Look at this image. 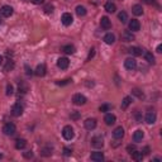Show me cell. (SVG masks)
I'll return each instance as SVG.
<instances>
[{"label":"cell","instance_id":"6da1fadb","mask_svg":"<svg viewBox=\"0 0 162 162\" xmlns=\"http://www.w3.org/2000/svg\"><path fill=\"white\" fill-rule=\"evenodd\" d=\"M62 136L66 141H71L72 138L75 137V132H74V128L71 125H66L62 129Z\"/></svg>","mask_w":162,"mask_h":162},{"label":"cell","instance_id":"7a4b0ae2","mask_svg":"<svg viewBox=\"0 0 162 162\" xmlns=\"http://www.w3.org/2000/svg\"><path fill=\"white\" fill-rule=\"evenodd\" d=\"M3 132H4V134L5 136H13L15 134V132H17V127H15V124L14 123H5L4 124V127H3Z\"/></svg>","mask_w":162,"mask_h":162},{"label":"cell","instance_id":"3957f363","mask_svg":"<svg viewBox=\"0 0 162 162\" xmlns=\"http://www.w3.org/2000/svg\"><path fill=\"white\" fill-rule=\"evenodd\" d=\"M72 101L75 105H84V104H86L87 99L85 95H82V94H75L72 98Z\"/></svg>","mask_w":162,"mask_h":162},{"label":"cell","instance_id":"277c9868","mask_svg":"<svg viewBox=\"0 0 162 162\" xmlns=\"http://www.w3.org/2000/svg\"><path fill=\"white\" fill-rule=\"evenodd\" d=\"M61 23L63 26H66V27H69V26L72 24V23H74V18H72V15H71V13H63L62 17H61Z\"/></svg>","mask_w":162,"mask_h":162},{"label":"cell","instance_id":"5b68a950","mask_svg":"<svg viewBox=\"0 0 162 162\" xmlns=\"http://www.w3.org/2000/svg\"><path fill=\"white\" fill-rule=\"evenodd\" d=\"M124 67L127 69V70H129V71H133L137 67V61H136L133 57H129V58H127L124 61Z\"/></svg>","mask_w":162,"mask_h":162},{"label":"cell","instance_id":"8992f818","mask_svg":"<svg viewBox=\"0 0 162 162\" xmlns=\"http://www.w3.org/2000/svg\"><path fill=\"white\" fill-rule=\"evenodd\" d=\"M23 105H20V103H15L13 106H11V115L14 117H20L23 114Z\"/></svg>","mask_w":162,"mask_h":162},{"label":"cell","instance_id":"52a82bcc","mask_svg":"<svg viewBox=\"0 0 162 162\" xmlns=\"http://www.w3.org/2000/svg\"><path fill=\"white\" fill-rule=\"evenodd\" d=\"M91 146H93L94 148H103V146H104L103 138H101L100 136L93 137V138H91Z\"/></svg>","mask_w":162,"mask_h":162},{"label":"cell","instance_id":"ba28073f","mask_svg":"<svg viewBox=\"0 0 162 162\" xmlns=\"http://www.w3.org/2000/svg\"><path fill=\"white\" fill-rule=\"evenodd\" d=\"M0 13H2V15L4 18H9V17L13 15L14 10H13V8H11L10 5H4V7H2V9H0Z\"/></svg>","mask_w":162,"mask_h":162},{"label":"cell","instance_id":"9c48e42d","mask_svg":"<svg viewBox=\"0 0 162 162\" xmlns=\"http://www.w3.org/2000/svg\"><path fill=\"white\" fill-rule=\"evenodd\" d=\"M57 66H58V69H61V70H66L70 66V61H69V58H66V57H60L57 60Z\"/></svg>","mask_w":162,"mask_h":162},{"label":"cell","instance_id":"30bf717a","mask_svg":"<svg viewBox=\"0 0 162 162\" xmlns=\"http://www.w3.org/2000/svg\"><path fill=\"white\" fill-rule=\"evenodd\" d=\"M84 125H85V128L87 130H93L95 129V127H96V119L94 118H87L85 122H84Z\"/></svg>","mask_w":162,"mask_h":162},{"label":"cell","instance_id":"8fae6325","mask_svg":"<svg viewBox=\"0 0 162 162\" xmlns=\"http://www.w3.org/2000/svg\"><path fill=\"white\" fill-rule=\"evenodd\" d=\"M46 71H47L46 65H44V63H41V65L37 66V69L34 70V74H35V76L42 77V76H44V75H46Z\"/></svg>","mask_w":162,"mask_h":162},{"label":"cell","instance_id":"7c38bea8","mask_svg":"<svg viewBox=\"0 0 162 162\" xmlns=\"http://www.w3.org/2000/svg\"><path fill=\"white\" fill-rule=\"evenodd\" d=\"M100 26H101V28H103V29L108 31V29H110V27H112V22H110V19L108 17H101Z\"/></svg>","mask_w":162,"mask_h":162},{"label":"cell","instance_id":"4fadbf2b","mask_svg":"<svg viewBox=\"0 0 162 162\" xmlns=\"http://www.w3.org/2000/svg\"><path fill=\"white\" fill-rule=\"evenodd\" d=\"M146 123L147 124H154L156 123V119H157V115H156L154 112H148L146 114Z\"/></svg>","mask_w":162,"mask_h":162},{"label":"cell","instance_id":"5bb4252c","mask_svg":"<svg viewBox=\"0 0 162 162\" xmlns=\"http://www.w3.org/2000/svg\"><path fill=\"white\" fill-rule=\"evenodd\" d=\"M129 29L132 32H138L141 29V23L139 20H137V19H132L129 22Z\"/></svg>","mask_w":162,"mask_h":162},{"label":"cell","instance_id":"9a60e30c","mask_svg":"<svg viewBox=\"0 0 162 162\" xmlns=\"http://www.w3.org/2000/svg\"><path fill=\"white\" fill-rule=\"evenodd\" d=\"M115 121H117V118H115V115H114V114H112V113H106V114H105L104 122H105L106 125H113L114 123H115Z\"/></svg>","mask_w":162,"mask_h":162},{"label":"cell","instance_id":"2e32d148","mask_svg":"<svg viewBox=\"0 0 162 162\" xmlns=\"http://www.w3.org/2000/svg\"><path fill=\"white\" fill-rule=\"evenodd\" d=\"M143 137H145V133H143V130L137 129L134 133H133V141H134L136 143H139V142H142Z\"/></svg>","mask_w":162,"mask_h":162},{"label":"cell","instance_id":"e0dca14e","mask_svg":"<svg viewBox=\"0 0 162 162\" xmlns=\"http://www.w3.org/2000/svg\"><path fill=\"white\" fill-rule=\"evenodd\" d=\"M113 137L115 138V139H122L124 137V129L122 127H117L113 132Z\"/></svg>","mask_w":162,"mask_h":162},{"label":"cell","instance_id":"ac0fdd59","mask_svg":"<svg viewBox=\"0 0 162 162\" xmlns=\"http://www.w3.org/2000/svg\"><path fill=\"white\" fill-rule=\"evenodd\" d=\"M90 158L95 162H101V161H104V154H103V152H93Z\"/></svg>","mask_w":162,"mask_h":162},{"label":"cell","instance_id":"d6986e66","mask_svg":"<svg viewBox=\"0 0 162 162\" xmlns=\"http://www.w3.org/2000/svg\"><path fill=\"white\" fill-rule=\"evenodd\" d=\"M122 39L124 42H130V41L134 39V35H133V33H132L130 31H124L123 34H122Z\"/></svg>","mask_w":162,"mask_h":162},{"label":"cell","instance_id":"ffe728a7","mask_svg":"<svg viewBox=\"0 0 162 162\" xmlns=\"http://www.w3.org/2000/svg\"><path fill=\"white\" fill-rule=\"evenodd\" d=\"M104 8H105V10L108 11V13H115V10H117V5L114 4L113 2H106Z\"/></svg>","mask_w":162,"mask_h":162},{"label":"cell","instance_id":"44dd1931","mask_svg":"<svg viewBox=\"0 0 162 162\" xmlns=\"http://www.w3.org/2000/svg\"><path fill=\"white\" fill-rule=\"evenodd\" d=\"M132 13H133L134 15H137V17L142 15V14H143V8H142V5H139V4L133 5V7H132Z\"/></svg>","mask_w":162,"mask_h":162},{"label":"cell","instance_id":"7402d4cb","mask_svg":"<svg viewBox=\"0 0 162 162\" xmlns=\"http://www.w3.org/2000/svg\"><path fill=\"white\" fill-rule=\"evenodd\" d=\"M104 42L106 44H113L114 42H115V35H114L113 33H106L104 35Z\"/></svg>","mask_w":162,"mask_h":162},{"label":"cell","instance_id":"603a6c76","mask_svg":"<svg viewBox=\"0 0 162 162\" xmlns=\"http://www.w3.org/2000/svg\"><path fill=\"white\" fill-rule=\"evenodd\" d=\"M62 51L66 53V55H72V53H75L76 48H75V46L72 44H66L62 47Z\"/></svg>","mask_w":162,"mask_h":162},{"label":"cell","instance_id":"cb8c5ba5","mask_svg":"<svg viewBox=\"0 0 162 162\" xmlns=\"http://www.w3.org/2000/svg\"><path fill=\"white\" fill-rule=\"evenodd\" d=\"M130 154H132V158H133L134 161H137V162L142 161V160H143V157H145V154H143L141 151H133Z\"/></svg>","mask_w":162,"mask_h":162},{"label":"cell","instance_id":"d4e9b609","mask_svg":"<svg viewBox=\"0 0 162 162\" xmlns=\"http://www.w3.org/2000/svg\"><path fill=\"white\" fill-rule=\"evenodd\" d=\"M26 146H27V141L24 139V138L17 139V142H15V148L17 149H23V148H26Z\"/></svg>","mask_w":162,"mask_h":162},{"label":"cell","instance_id":"484cf974","mask_svg":"<svg viewBox=\"0 0 162 162\" xmlns=\"http://www.w3.org/2000/svg\"><path fill=\"white\" fill-rule=\"evenodd\" d=\"M128 52L130 53L132 56H141L143 51L139 48V47H130V48L128 50Z\"/></svg>","mask_w":162,"mask_h":162},{"label":"cell","instance_id":"4316f807","mask_svg":"<svg viewBox=\"0 0 162 162\" xmlns=\"http://www.w3.org/2000/svg\"><path fill=\"white\" fill-rule=\"evenodd\" d=\"M143 53V56H145V60L147 62H149V63H154V56L152 55L151 52H148V51H146V52H142Z\"/></svg>","mask_w":162,"mask_h":162},{"label":"cell","instance_id":"83f0119b","mask_svg":"<svg viewBox=\"0 0 162 162\" xmlns=\"http://www.w3.org/2000/svg\"><path fill=\"white\" fill-rule=\"evenodd\" d=\"M75 10H76V14L79 15V17H85L86 13H87V11H86V8H85V7H82V5H77Z\"/></svg>","mask_w":162,"mask_h":162},{"label":"cell","instance_id":"f1b7e54d","mask_svg":"<svg viewBox=\"0 0 162 162\" xmlns=\"http://www.w3.org/2000/svg\"><path fill=\"white\" fill-rule=\"evenodd\" d=\"M130 103H132V98L130 96H125L124 99H123V101H122V109H127V108L130 105Z\"/></svg>","mask_w":162,"mask_h":162},{"label":"cell","instance_id":"f546056e","mask_svg":"<svg viewBox=\"0 0 162 162\" xmlns=\"http://www.w3.org/2000/svg\"><path fill=\"white\" fill-rule=\"evenodd\" d=\"M118 19L121 20L122 23H127V20H128V14L125 13V11H121V13L118 14Z\"/></svg>","mask_w":162,"mask_h":162},{"label":"cell","instance_id":"4dcf8cb0","mask_svg":"<svg viewBox=\"0 0 162 162\" xmlns=\"http://www.w3.org/2000/svg\"><path fill=\"white\" fill-rule=\"evenodd\" d=\"M13 69H14V62L11 61V60H8L7 65H5V67H4V71H5V72H9V71L13 70Z\"/></svg>","mask_w":162,"mask_h":162},{"label":"cell","instance_id":"1f68e13d","mask_svg":"<svg viewBox=\"0 0 162 162\" xmlns=\"http://www.w3.org/2000/svg\"><path fill=\"white\" fill-rule=\"evenodd\" d=\"M53 9H55V8H53L52 4H46L44 8H43V10H44L46 14H52V13H53Z\"/></svg>","mask_w":162,"mask_h":162},{"label":"cell","instance_id":"d6a6232c","mask_svg":"<svg viewBox=\"0 0 162 162\" xmlns=\"http://www.w3.org/2000/svg\"><path fill=\"white\" fill-rule=\"evenodd\" d=\"M41 154H42V156H44V157H48V156L52 154V148H50V147L43 148V149L41 151Z\"/></svg>","mask_w":162,"mask_h":162},{"label":"cell","instance_id":"836d02e7","mask_svg":"<svg viewBox=\"0 0 162 162\" xmlns=\"http://www.w3.org/2000/svg\"><path fill=\"white\" fill-rule=\"evenodd\" d=\"M110 109H112V105L110 104H103V105H100V108H99V110L101 113H106V112H109Z\"/></svg>","mask_w":162,"mask_h":162},{"label":"cell","instance_id":"e575fe53","mask_svg":"<svg viewBox=\"0 0 162 162\" xmlns=\"http://www.w3.org/2000/svg\"><path fill=\"white\" fill-rule=\"evenodd\" d=\"M132 94L136 95V96H137V98H139V99H142L143 96H145V95H143V93L139 89H133V90H132Z\"/></svg>","mask_w":162,"mask_h":162},{"label":"cell","instance_id":"d590c367","mask_svg":"<svg viewBox=\"0 0 162 162\" xmlns=\"http://www.w3.org/2000/svg\"><path fill=\"white\" fill-rule=\"evenodd\" d=\"M80 117H81V114L79 112H71V114H70V118L72 121H77V119H80Z\"/></svg>","mask_w":162,"mask_h":162},{"label":"cell","instance_id":"8d00e7d4","mask_svg":"<svg viewBox=\"0 0 162 162\" xmlns=\"http://www.w3.org/2000/svg\"><path fill=\"white\" fill-rule=\"evenodd\" d=\"M13 93H14V87H13V85L8 84V85H7V95H8V96H10V95H13Z\"/></svg>","mask_w":162,"mask_h":162},{"label":"cell","instance_id":"74e56055","mask_svg":"<svg viewBox=\"0 0 162 162\" xmlns=\"http://www.w3.org/2000/svg\"><path fill=\"white\" fill-rule=\"evenodd\" d=\"M23 157L29 160V158H32L33 157V152L32 151H27V152H23Z\"/></svg>","mask_w":162,"mask_h":162},{"label":"cell","instance_id":"f35d334b","mask_svg":"<svg viewBox=\"0 0 162 162\" xmlns=\"http://www.w3.org/2000/svg\"><path fill=\"white\" fill-rule=\"evenodd\" d=\"M70 82H71V79H66V80H62V81H57L56 84L60 86H63V85H67V84H70Z\"/></svg>","mask_w":162,"mask_h":162},{"label":"cell","instance_id":"ab89813d","mask_svg":"<svg viewBox=\"0 0 162 162\" xmlns=\"http://www.w3.org/2000/svg\"><path fill=\"white\" fill-rule=\"evenodd\" d=\"M27 90H28V87H27L26 84H22V85L19 84V91H22L23 94H24V93H27Z\"/></svg>","mask_w":162,"mask_h":162},{"label":"cell","instance_id":"60d3db41","mask_svg":"<svg viewBox=\"0 0 162 162\" xmlns=\"http://www.w3.org/2000/svg\"><path fill=\"white\" fill-rule=\"evenodd\" d=\"M63 153H65V156H71L72 154V149H70L69 147H65L63 148Z\"/></svg>","mask_w":162,"mask_h":162},{"label":"cell","instance_id":"b9f144b4","mask_svg":"<svg viewBox=\"0 0 162 162\" xmlns=\"http://www.w3.org/2000/svg\"><path fill=\"white\" fill-rule=\"evenodd\" d=\"M127 151H128L129 153H132L133 151H136V146H134V145H129V146L127 147Z\"/></svg>","mask_w":162,"mask_h":162},{"label":"cell","instance_id":"7bdbcfd3","mask_svg":"<svg viewBox=\"0 0 162 162\" xmlns=\"http://www.w3.org/2000/svg\"><path fill=\"white\" fill-rule=\"evenodd\" d=\"M94 55H95V50H94V48H91V50H90V52H89V56H87V61H89L90 58H93V57H94Z\"/></svg>","mask_w":162,"mask_h":162},{"label":"cell","instance_id":"ee69618b","mask_svg":"<svg viewBox=\"0 0 162 162\" xmlns=\"http://www.w3.org/2000/svg\"><path fill=\"white\" fill-rule=\"evenodd\" d=\"M31 2L35 5H41V4H43L44 3V0H31Z\"/></svg>","mask_w":162,"mask_h":162},{"label":"cell","instance_id":"f6af8a7d","mask_svg":"<svg viewBox=\"0 0 162 162\" xmlns=\"http://www.w3.org/2000/svg\"><path fill=\"white\" fill-rule=\"evenodd\" d=\"M143 3H146V4H148V5H152V4L156 3V0H143Z\"/></svg>","mask_w":162,"mask_h":162},{"label":"cell","instance_id":"bcb514c9","mask_svg":"<svg viewBox=\"0 0 162 162\" xmlns=\"http://www.w3.org/2000/svg\"><path fill=\"white\" fill-rule=\"evenodd\" d=\"M142 152H143V154H149V147H145Z\"/></svg>","mask_w":162,"mask_h":162},{"label":"cell","instance_id":"7dc6e473","mask_svg":"<svg viewBox=\"0 0 162 162\" xmlns=\"http://www.w3.org/2000/svg\"><path fill=\"white\" fill-rule=\"evenodd\" d=\"M26 70H27V71H26V74H27V75H32V70L29 69L28 66H26Z\"/></svg>","mask_w":162,"mask_h":162},{"label":"cell","instance_id":"c3c4849f","mask_svg":"<svg viewBox=\"0 0 162 162\" xmlns=\"http://www.w3.org/2000/svg\"><path fill=\"white\" fill-rule=\"evenodd\" d=\"M157 52H158V53H161V52H162V46H161V44H158V46H157Z\"/></svg>","mask_w":162,"mask_h":162},{"label":"cell","instance_id":"681fc988","mask_svg":"<svg viewBox=\"0 0 162 162\" xmlns=\"http://www.w3.org/2000/svg\"><path fill=\"white\" fill-rule=\"evenodd\" d=\"M2 63H3V57L0 56V65H2Z\"/></svg>","mask_w":162,"mask_h":162},{"label":"cell","instance_id":"f907efd6","mask_svg":"<svg viewBox=\"0 0 162 162\" xmlns=\"http://www.w3.org/2000/svg\"><path fill=\"white\" fill-rule=\"evenodd\" d=\"M2 158H3V154H2V153H0V160H2Z\"/></svg>","mask_w":162,"mask_h":162}]
</instances>
